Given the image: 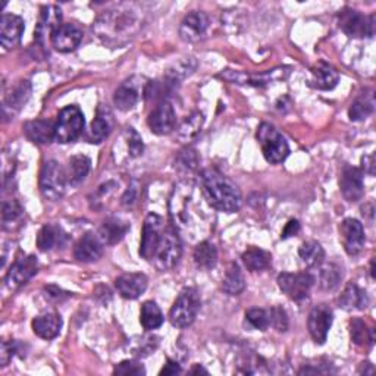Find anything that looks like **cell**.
<instances>
[{
    "label": "cell",
    "instance_id": "cell-1",
    "mask_svg": "<svg viewBox=\"0 0 376 376\" xmlns=\"http://www.w3.org/2000/svg\"><path fill=\"white\" fill-rule=\"evenodd\" d=\"M141 17L131 6H121L102 13L93 29L98 37L111 46H121L131 40L141 29Z\"/></svg>",
    "mask_w": 376,
    "mask_h": 376
},
{
    "label": "cell",
    "instance_id": "cell-2",
    "mask_svg": "<svg viewBox=\"0 0 376 376\" xmlns=\"http://www.w3.org/2000/svg\"><path fill=\"white\" fill-rule=\"evenodd\" d=\"M200 181L209 205L225 213H235L241 208V194L232 181L215 169H205L200 174Z\"/></svg>",
    "mask_w": 376,
    "mask_h": 376
},
{
    "label": "cell",
    "instance_id": "cell-3",
    "mask_svg": "<svg viewBox=\"0 0 376 376\" xmlns=\"http://www.w3.org/2000/svg\"><path fill=\"white\" fill-rule=\"evenodd\" d=\"M256 137L262 147V153L264 156V159L269 163L276 165V163L284 162L288 158L290 147H288L287 140L282 137V134L274 127V125L268 122L260 123Z\"/></svg>",
    "mask_w": 376,
    "mask_h": 376
},
{
    "label": "cell",
    "instance_id": "cell-4",
    "mask_svg": "<svg viewBox=\"0 0 376 376\" xmlns=\"http://www.w3.org/2000/svg\"><path fill=\"white\" fill-rule=\"evenodd\" d=\"M201 300L196 288H184L169 311V321L172 326L184 329L193 325L200 311Z\"/></svg>",
    "mask_w": 376,
    "mask_h": 376
},
{
    "label": "cell",
    "instance_id": "cell-5",
    "mask_svg": "<svg viewBox=\"0 0 376 376\" xmlns=\"http://www.w3.org/2000/svg\"><path fill=\"white\" fill-rule=\"evenodd\" d=\"M181 255H182V246L177 234V229L172 227L165 228L161 243L158 248H156V253L152 259L154 268L161 272L170 271L172 268H175L177 263L180 262Z\"/></svg>",
    "mask_w": 376,
    "mask_h": 376
},
{
    "label": "cell",
    "instance_id": "cell-6",
    "mask_svg": "<svg viewBox=\"0 0 376 376\" xmlns=\"http://www.w3.org/2000/svg\"><path fill=\"white\" fill-rule=\"evenodd\" d=\"M84 123L86 119L80 107L67 106L58 115L55 125V140L62 145L72 143L83 134Z\"/></svg>",
    "mask_w": 376,
    "mask_h": 376
},
{
    "label": "cell",
    "instance_id": "cell-7",
    "mask_svg": "<svg viewBox=\"0 0 376 376\" xmlns=\"http://www.w3.org/2000/svg\"><path fill=\"white\" fill-rule=\"evenodd\" d=\"M68 177L56 161H47L40 172V192L44 199L56 201L62 199L67 188Z\"/></svg>",
    "mask_w": 376,
    "mask_h": 376
},
{
    "label": "cell",
    "instance_id": "cell-8",
    "mask_svg": "<svg viewBox=\"0 0 376 376\" xmlns=\"http://www.w3.org/2000/svg\"><path fill=\"white\" fill-rule=\"evenodd\" d=\"M338 22L344 33L353 39L373 37L375 34V15L366 18L360 12L347 8L340 12Z\"/></svg>",
    "mask_w": 376,
    "mask_h": 376
},
{
    "label": "cell",
    "instance_id": "cell-9",
    "mask_svg": "<svg viewBox=\"0 0 376 376\" xmlns=\"http://www.w3.org/2000/svg\"><path fill=\"white\" fill-rule=\"evenodd\" d=\"M313 284H315V276L309 272H284L278 276V286L281 291L294 302H302L307 299Z\"/></svg>",
    "mask_w": 376,
    "mask_h": 376
},
{
    "label": "cell",
    "instance_id": "cell-10",
    "mask_svg": "<svg viewBox=\"0 0 376 376\" xmlns=\"http://www.w3.org/2000/svg\"><path fill=\"white\" fill-rule=\"evenodd\" d=\"M163 229H165L163 219L159 215H156V213L147 215L145 225H143V234H141V244H140L141 257L152 262L156 253V248H158L161 243Z\"/></svg>",
    "mask_w": 376,
    "mask_h": 376
},
{
    "label": "cell",
    "instance_id": "cell-11",
    "mask_svg": "<svg viewBox=\"0 0 376 376\" xmlns=\"http://www.w3.org/2000/svg\"><path fill=\"white\" fill-rule=\"evenodd\" d=\"M290 74V68H275L269 72L264 74H256V75H250L244 74L240 71H232V69H225L224 72L219 74V78H224V80L234 83V84H248V86H266L275 83L278 80H284V78Z\"/></svg>",
    "mask_w": 376,
    "mask_h": 376
},
{
    "label": "cell",
    "instance_id": "cell-12",
    "mask_svg": "<svg viewBox=\"0 0 376 376\" xmlns=\"http://www.w3.org/2000/svg\"><path fill=\"white\" fill-rule=\"evenodd\" d=\"M333 319H334V313L328 304H316L310 310L309 321H307V328L310 337L313 338L316 344H325L328 338L329 329L333 326Z\"/></svg>",
    "mask_w": 376,
    "mask_h": 376
},
{
    "label": "cell",
    "instance_id": "cell-13",
    "mask_svg": "<svg viewBox=\"0 0 376 376\" xmlns=\"http://www.w3.org/2000/svg\"><path fill=\"white\" fill-rule=\"evenodd\" d=\"M341 241L349 256H357L365 247V229L357 219L347 217L340 225Z\"/></svg>",
    "mask_w": 376,
    "mask_h": 376
},
{
    "label": "cell",
    "instance_id": "cell-14",
    "mask_svg": "<svg viewBox=\"0 0 376 376\" xmlns=\"http://www.w3.org/2000/svg\"><path fill=\"white\" fill-rule=\"evenodd\" d=\"M39 271V262L36 256H25L15 262L5 278L6 287L11 290L20 288L33 278Z\"/></svg>",
    "mask_w": 376,
    "mask_h": 376
},
{
    "label": "cell",
    "instance_id": "cell-15",
    "mask_svg": "<svg viewBox=\"0 0 376 376\" xmlns=\"http://www.w3.org/2000/svg\"><path fill=\"white\" fill-rule=\"evenodd\" d=\"M149 128L156 135H168L175 130L177 115L169 102H162L153 109L147 119Z\"/></svg>",
    "mask_w": 376,
    "mask_h": 376
},
{
    "label": "cell",
    "instance_id": "cell-16",
    "mask_svg": "<svg viewBox=\"0 0 376 376\" xmlns=\"http://www.w3.org/2000/svg\"><path fill=\"white\" fill-rule=\"evenodd\" d=\"M145 90H146V86L141 84L140 78L133 76L116 88L114 94V103L119 111H123V112L131 111V109H134L135 105L140 102Z\"/></svg>",
    "mask_w": 376,
    "mask_h": 376
},
{
    "label": "cell",
    "instance_id": "cell-17",
    "mask_svg": "<svg viewBox=\"0 0 376 376\" xmlns=\"http://www.w3.org/2000/svg\"><path fill=\"white\" fill-rule=\"evenodd\" d=\"M209 28V17L205 12H190L187 13L180 25V36L187 43L199 41L206 34Z\"/></svg>",
    "mask_w": 376,
    "mask_h": 376
},
{
    "label": "cell",
    "instance_id": "cell-18",
    "mask_svg": "<svg viewBox=\"0 0 376 376\" xmlns=\"http://www.w3.org/2000/svg\"><path fill=\"white\" fill-rule=\"evenodd\" d=\"M340 187L344 199L350 203L358 201L365 194L363 172L354 166H346L342 169Z\"/></svg>",
    "mask_w": 376,
    "mask_h": 376
},
{
    "label": "cell",
    "instance_id": "cell-19",
    "mask_svg": "<svg viewBox=\"0 0 376 376\" xmlns=\"http://www.w3.org/2000/svg\"><path fill=\"white\" fill-rule=\"evenodd\" d=\"M62 11L55 5L43 6L40 12V18L36 27V41L40 46H44L47 39H52L55 31L62 25Z\"/></svg>",
    "mask_w": 376,
    "mask_h": 376
},
{
    "label": "cell",
    "instance_id": "cell-20",
    "mask_svg": "<svg viewBox=\"0 0 376 376\" xmlns=\"http://www.w3.org/2000/svg\"><path fill=\"white\" fill-rule=\"evenodd\" d=\"M53 49L60 53H69L75 51L83 41V31L75 24H62L51 39Z\"/></svg>",
    "mask_w": 376,
    "mask_h": 376
},
{
    "label": "cell",
    "instance_id": "cell-21",
    "mask_svg": "<svg viewBox=\"0 0 376 376\" xmlns=\"http://www.w3.org/2000/svg\"><path fill=\"white\" fill-rule=\"evenodd\" d=\"M147 276L145 274H123L115 281V287L121 297L135 300L147 290Z\"/></svg>",
    "mask_w": 376,
    "mask_h": 376
},
{
    "label": "cell",
    "instance_id": "cell-22",
    "mask_svg": "<svg viewBox=\"0 0 376 376\" xmlns=\"http://www.w3.org/2000/svg\"><path fill=\"white\" fill-rule=\"evenodd\" d=\"M103 243L98 237V234H86L78 240L74 247V256L78 262L91 263L96 262L103 255Z\"/></svg>",
    "mask_w": 376,
    "mask_h": 376
},
{
    "label": "cell",
    "instance_id": "cell-23",
    "mask_svg": "<svg viewBox=\"0 0 376 376\" xmlns=\"http://www.w3.org/2000/svg\"><path fill=\"white\" fill-rule=\"evenodd\" d=\"M24 33V21L17 15L5 13L0 21V41L5 49L18 46Z\"/></svg>",
    "mask_w": 376,
    "mask_h": 376
},
{
    "label": "cell",
    "instance_id": "cell-24",
    "mask_svg": "<svg viewBox=\"0 0 376 376\" xmlns=\"http://www.w3.org/2000/svg\"><path fill=\"white\" fill-rule=\"evenodd\" d=\"M310 72H311V78L309 84L313 88L333 90L338 84V80H340L338 71L325 60H319L315 67H311Z\"/></svg>",
    "mask_w": 376,
    "mask_h": 376
},
{
    "label": "cell",
    "instance_id": "cell-25",
    "mask_svg": "<svg viewBox=\"0 0 376 376\" xmlns=\"http://www.w3.org/2000/svg\"><path fill=\"white\" fill-rule=\"evenodd\" d=\"M55 125L56 122L51 119L28 121L24 125V133L27 138L36 145H49L55 140Z\"/></svg>",
    "mask_w": 376,
    "mask_h": 376
},
{
    "label": "cell",
    "instance_id": "cell-26",
    "mask_svg": "<svg viewBox=\"0 0 376 376\" xmlns=\"http://www.w3.org/2000/svg\"><path fill=\"white\" fill-rule=\"evenodd\" d=\"M128 229L130 224L121 221L118 217H109L99 228L98 237L105 246H114L125 237V234L128 232Z\"/></svg>",
    "mask_w": 376,
    "mask_h": 376
},
{
    "label": "cell",
    "instance_id": "cell-27",
    "mask_svg": "<svg viewBox=\"0 0 376 376\" xmlns=\"http://www.w3.org/2000/svg\"><path fill=\"white\" fill-rule=\"evenodd\" d=\"M62 319L56 313H46L33 321V331L43 340H53L60 334Z\"/></svg>",
    "mask_w": 376,
    "mask_h": 376
},
{
    "label": "cell",
    "instance_id": "cell-28",
    "mask_svg": "<svg viewBox=\"0 0 376 376\" xmlns=\"http://www.w3.org/2000/svg\"><path fill=\"white\" fill-rule=\"evenodd\" d=\"M29 96H31V84L27 80L20 81L6 94L4 103L5 114L11 112V115L13 116L28 102Z\"/></svg>",
    "mask_w": 376,
    "mask_h": 376
},
{
    "label": "cell",
    "instance_id": "cell-29",
    "mask_svg": "<svg viewBox=\"0 0 376 376\" xmlns=\"http://www.w3.org/2000/svg\"><path fill=\"white\" fill-rule=\"evenodd\" d=\"M338 303L340 307L346 310H365L369 304V299L362 288L354 282H350L346 290L342 291Z\"/></svg>",
    "mask_w": 376,
    "mask_h": 376
},
{
    "label": "cell",
    "instance_id": "cell-30",
    "mask_svg": "<svg viewBox=\"0 0 376 376\" xmlns=\"http://www.w3.org/2000/svg\"><path fill=\"white\" fill-rule=\"evenodd\" d=\"M65 243V234L58 225H44L37 235V247L40 252H51Z\"/></svg>",
    "mask_w": 376,
    "mask_h": 376
},
{
    "label": "cell",
    "instance_id": "cell-31",
    "mask_svg": "<svg viewBox=\"0 0 376 376\" xmlns=\"http://www.w3.org/2000/svg\"><path fill=\"white\" fill-rule=\"evenodd\" d=\"M112 115L109 114L106 116V112L102 114V111H99L96 119H94L90 125V130L87 133V140L93 145H100L102 141H105L109 134H111L112 130Z\"/></svg>",
    "mask_w": 376,
    "mask_h": 376
},
{
    "label": "cell",
    "instance_id": "cell-32",
    "mask_svg": "<svg viewBox=\"0 0 376 376\" xmlns=\"http://www.w3.org/2000/svg\"><path fill=\"white\" fill-rule=\"evenodd\" d=\"M222 290L229 295H239L246 290V279L237 263H229L222 279Z\"/></svg>",
    "mask_w": 376,
    "mask_h": 376
},
{
    "label": "cell",
    "instance_id": "cell-33",
    "mask_svg": "<svg viewBox=\"0 0 376 376\" xmlns=\"http://www.w3.org/2000/svg\"><path fill=\"white\" fill-rule=\"evenodd\" d=\"M241 259L246 264V268L250 272H260V271H264V269L269 268L272 256L262 248L250 247L243 253Z\"/></svg>",
    "mask_w": 376,
    "mask_h": 376
},
{
    "label": "cell",
    "instance_id": "cell-34",
    "mask_svg": "<svg viewBox=\"0 0 376 376\" xmlns=\"http://www.w3.org/2000/svg\"><path fill=\"white\" fill-rule=\"evenodd\" d=\"M194 263L200 269H212L217 262V250L216 247L209 241H201L194 248Z\"/></svg>",
    "mask_w": 376,
    "mask_h": 376
},
{
    "label": "cell",
    "instance_id": "cell-35",
    "mask_svg": "<svg viewBox=\"0 0 376 376\" xmlns=\"http://www.w3.org/2000/svg\"><path fill=\"white\" fill-rule=\"evenodd\" d=\"M350 334L354 344L360 347H370L375 342V329L368 328V323L362 319L354 318L350 322Z\"/></svg>",
    "mask_w": 376,
    "mask_h": 376
},
{
    "label": "cell",
    "instance_id": "cell-36",
    "mask_svg": "<svg viewBox=\"0 0 376 376\" xmlns=\"http://www.w3.org/2000/svg\"><path fill=\"white\" fill-rule=\"evenodd\" d=\"M299 256L309 268H319L325 260V250L318 241H306L299 248Z\"/></svg>",
    "mask_w": 376,
    "mask_h": 376
},
{
    "label": "cell",
    "instance_id": "cell-37",
    "mask_svg": "<svg viewBox=\"0 0 376 376\" xmlns=\"http://www.w3.org/2000/svg\"><path fill=\"white\" fill-rule=\"evenodd\" d=\"M165 318L162 315V311L159 306L154 302H146L143 306H141L140 311V323L143 326L146 331H153V329H158L162 326Z\"/></svg>",
    "mask_w": 376,
    "mask_h": 376
},
{
    "label": "cell",
    "instance_id": "cell-38",
    "mask_svg": "<svg viewBox=\"0 0 376 376\" xmlns=\"http://www.w3.org/2000/svg\"><path fill=\"white\" fill-rule=\"evenodd\" d=\"M196 60L194 58H184L178 62H175L174 65H172L166 74H165V86L169 84H177L178 81L184 80L185 76L190 75L194 69H196Z\"/></svg>",
    "mask_w": 376,
    "mask_h": 376
},
{
    "label": "cell",
    "instance_id": "cell-39",
    "mask_svg": "<svg viewBox=\"0 0 376 376\" xmlns=\"http://www.w3.org/2000/svg\"><path fill=\"white\" fill-rule=\"evenodd\" d=\"M319 276L318 282L319 287L325 291H334L342 279V271L338 264L335 263H329L325 266H319Z\"/></svg>",
    "mask_w": 376,
    "mask_h": 376
},
{
    "label": "cell",
    "instance_id": "cell-40",
    "mask_svg": "<svg viewBox=\"0 0 376 376\" xmlns=\"http://www.w3.org/2000/svg\"><path fill=\"white\" fill-rule=\"evenodd\" d=\"M90 166H91V162L87 156H83V154L72 156V158L69 159V166H68V175H67L68 181L74 185L80 184L90 172Z\"/></svg>",
    "mask_w": 376,
    "mask_h": 376
},
{
    "label": "cell",
    "instance_id": "cell-41",
    "mask_svg": "<svg viewBox=\"0 0 376 376\" xmlns=\"http://www.w3.org/2000/svg\"><path fill=\"white\" fill-rule=\"evenodd\" d=\"M203 122H205V119H203V115L199 114V112L188 116L181 123V127L178 130L180 141H182V143H190L192 140H194L200 134L201 127H203Z\"/></svg>",
    "mask_w": 376,
    "mask_h": 376
},
{
    "label": "cell",
    "instance_id": "cell-42",
    "mask_svg": "<svg viewBox=\"0 0 376 376\" xmlns=\"http://www.w3.org/2000/svg\"><path fill=\"white\" fill-rule=\"evenodd\" d=\"M22 208L17 200H5L2 205V222L4 229H13V225L21 222L22 219Z\"/></svg>",
    "mask_w": 376,
    "mask_h": 376
},
{
    "label": "cell",
    "instance_id": "cell-43",
    "mask_svg": "<svg viewBox=\"0 0 376 376\" xmlns=\"http://www.w3.org/2000/svg\"><path fill=\"white\" fill-rule=\"evenodd\" d=\"M122 140L125 141V146H127V156L130 159H135L138 156L143 154L145 152L143 140H141L140 134L134 128L125 130L122 133Z\"/></svg>",
    "mask_w": 376,
    "mask_h": 376
},
{
    "label": "cell",
    "instance_id": "cell-44",
    "mask_svg": "<svg viewBox=\"0 0 376 376\" xmlns=\"http://www.w3.org/2000/svg\"><path fill=\"white\" fill-rule=\"evenodd\" d=\"M373 98L370 96H362L358 98L350 107L349 116L351 121H363L373 112Z\"/></svg>",
    "mask_w": 376,
    "mask_h": 376
},
{
    "label": "cell",
    "instance_id": "cell-45",
    "mask_svg": "<svg viewBox=\"0 0 376 376\" xmlns=\"http://www.w3.org/2000/svg\"><path fill=\"white\" fill-rule=\"evenodd\" d=\"M197 166H199V156L194 149L188 147L180 152V154L175 159V169H178L180 172H185L187 174V172L196 170Z\"/></svg>",
    "mask_w": 376,
    "mask_h": 376
},
{
    "label": "cell",
    "instance_id": "cell-46",
    "mask_svg": "<svg viewBox=\"0 0 376 376\" xmlns=\"http://www.w3.org/2000/svg\"><path fill=\"white\" fill-rule=\"evenodd\" d=\"M246 319L255 329H259V331H266V329H268L271 325L269 313L263 309H257V307L250 309L246 313Z\"/></svg>",
    "mask_w": 376,
    "mask_h": 376
},
{
    "label": "cell",
    "instance_id": "cell-47",
    "mask_svg": "<svg viewBox=\"0 0 376 376\" xmlns=\"http://www.w3.org/2000/svg\"><path fill=\"white\" fill-rule=\"evenodd\" d=\"M115 375H125V376H141L146 375V369L143 365H140L137 362H133V360H125V362H121L119 365L115 366L114 369Z\"/></svg>",
    "mask_w": 376,
    "mask_h": 376
},
{
    "label": "cell",
    "instance_id": "cell-48",
    "mask_svg": "<svg viewBox=\"0 0 376 376\" xmlns=\"http://www.w3.org/2000/svg\"><path fill=\"white\" fill-rule=\"evenodd\" d=\"M269 319H271V325L276 329L279 333L287 331L288 328V318L287 313L282 307H272L269 311Z\"/></svg>",
    "mask_w": 376,
    "mask_h": 376
},
{
    "label": "cell",
    "instance_id": "cell-49",
    "mask_svg": "<svg viewBox=\"0 0 376 376\" xmlns=\"http://www.w3.org/2000/svg\"><path fill=\"white\" fill-rule=\"evenodd\" d=\"M18 353V342L17 341H2V350H0V363L2 366H8L13 356Z\"/></svg>",
    "mask_w": 376,
    "mask_h": 376
},
{
    "label": "cell",
    "instance_id": "cell-50",
    "mask_svg": "<svg viewBox=\"0 0 376 376\" xmlns=\"http://www.w3.org/2000/svg\"><path fill=\"white\" fill-rule=\"evenodd\" d=\"M44 297L49 302H55V303H60V302H64L67 300L68 297H71L69 293L64 291V290H60L55 286H49V287H46L44 288Z\"/></svg>",
    "mask_w": 376,
    "mask_h": 376
},
{
    "label": "cell",
    "instance_id": "cell-51",
    "mask_svg": "<svg viewBox=\"0 0 376 376\" xmlns=\"http://www.w3.org/2000/svg\"><path fill=\"white\" fill-rule=\"evenodd\" d=\"M299 232H300V224H299V221H295V219H293V221H290V222L286 225L284 231H282L281 237L284 239V240H287V239H290V237H294V235H297Z\"/></svg>",
    "mask_w": 376,
    "mask_h": 376
},
{
    "label": "cell",
    "instance_id": "cell-52",
    "mask_svg": "<svg viewBox=\"0 0 376 376\" xmlns=\"http://www.w3.org/2000/svg\"><path fill=\"white\" fill-rule=\"evenodd\" d=\"M181 373V366L177 362H172V360H168L163 369L161 370V375H177Z\"/></svg>",
    "mask_w": 376,
    "mask_h": 376
},
{
    "label": "cell",
    "instance_id": "cell-53",
    "mask_svg": "<svg viewBox=\"0 0 376 376\" xmlns=\"http://www.w3.org/2000/svg\"><path fill=\"white\" fill-rule=\"evenodd\" d=\"M135 187H131L130 190H127V193H125L122 196V205L123 206H133L134 205V201H135Z\"/></svg>",
    "mask_w": 376,
    "mask_h": 376
},
{
    "label": "cell",
    "instance_id": "cell-54",
    "mask_svg": "<svg viewBox=\"0 0 376 376\" xmlns=\"http://www.w3.org/2000/svg\"><path fill=\"white\" fill-rule=\"evenodd\" d=\"M362 163H363V169L366 174L369 175H373L375 174V161H373V156H365V158L362 159Z\"/></svg>",
    "mask_w": 376,
    "mask_h": 376
},
{
    "label": "cell",
    "instance_id": "cell-55",
    "mask_svg": "<svg viewBox=\"0 0 376 376\" xmlns=\"http://www.w3.org/2000/svg\"><path fill=\"white\" fill-rule=\"evenodd\" d=\"M375 372V368H373V365H370V363H362V365H360V369H358V373H373Z\"/></svg>",
    "mask_w": 376,
    "mask_h": 376
},
{
    "label": "cell",
    "instance_id": "cell-56",
    "mask_svg": "<svg viewBox=\"0 0 376 376\" xmlns=\"http://www.w3.org/2000/svg\"><path fill=\"white\" fill-rule=\"evenodd\" d=\"M190 373L192 375H194V373H205V375H208V370L205 368H201L200 365H194L193 369L190 370Z\"/></svg>",
    "mask_w": 376,
    "mask_h": 376
}]
</instances>
